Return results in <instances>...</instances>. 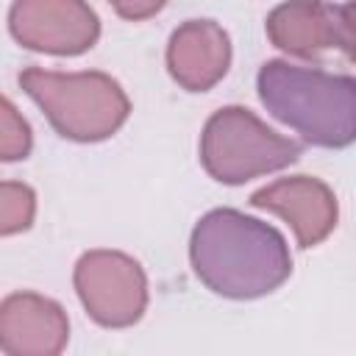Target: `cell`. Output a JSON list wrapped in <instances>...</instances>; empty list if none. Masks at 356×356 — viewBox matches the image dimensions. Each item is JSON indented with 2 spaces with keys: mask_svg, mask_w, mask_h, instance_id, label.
Instances as JSON below:
<instances>
[{
  "mask_svg": "<svg viewBox=\"0 0 356 356\" xmlns=\"http://www.w3.org/2000/svg\"><path fill=\"white\" fill-rule=\"evenodd\" d=\"M189 261L206 289L231 300L275 292L292 275L281 231L236 209H211L189 236Z\"/></svg>",
  "mask_w": 356,
  "mask_h": 356,
  "instance_id": "1",
  "label": "cell"
},
{
  "mask_svg": "<svg viewBox=\"0 0 356 356\" xmlns=\"http://www.w3.org/2000/svg\"><path fill=\"white\" fill-rule=\"evenodd\" d=\"M261 106L317 147H348L356 136V83L273 58L256 75Z\"/></svg>",
  "mask_w": 356,
  "mask_h": 356,
  "instance_id": "2",
  "label": "cell"
},
{
  "mask_svg": "<svg viewBox=\"0 0 356 356\" xmlns=\"http://www.w3.org/2000/svg\"><path fill=\"white\" fill-rule=\"evenodd\" d=\"M19 86L44 111L53 131L72 142H103L114 136L131 114L125 89L106 72L28 67L19 72Z\"/></svg>",
  "mask_w": 356,
  "mask_h": 356,
  "instance_id": "3",
  "label": "cell"
},
{
  "mask_svg": "<svg viewBox=\"0 0 356 356\" xmlns=\"http://www.w3.org/2000/svg\"><path fill=\"white\" fill-rule=\"evenodd\" d=\"M300 159V145L275 134L245 106L217 108L200 134V164L220 184H245Z\"/></svg>",
  "mask_w": 356,
  "mask_h": 356,
  "instance_id": "4",
  "label": "cell"
},
{
  "mask_svg": "<svg viewBox=\"0 0 356 356\" xmlns=\"http://www.w3.org/2000/svg\"><path fill=\"white\" fill-rule=\"evenodd\" d=\"M75 292L86 314L103 328H128L147 309V275L120 250H86L72 270Z\"/></svg>",
  "mask_w": 356,
  "mask_h": 356,
  "instance_id": "5",
  "label": "cell"
},
{
  "mask_svg": "<svg viewBox=\"0 0 356 356\" xmlns=\"http://www.w3.org/2000/svg\"><path fill=\"white\" fill-rule=\"evenodd\" d=\"M8 31L28 50L81 56L97 42L100 19L86 0H14Z\"/></svg>",
  "mask_w": 356,
  "mask_h": 356,
  "instance_id": "6",
  "label": "cell"
},
{
  "mask_svg": "<svg viewBox=\"0 0 356 356\" xmlns=\"http://www.w3.org/2000/svg\"><path fill=\"white\" fill-rule=\"evenodd\" d=\"M267 39L298 58H317L325 50H353V8L325 0H286L267 14Z\"/></svg>",
  "mask_w": 356,
  "mask_h": 356,
  "instance_id": "7",
  "label": "cell"
},
{
  "mask_svg": "<svg viewBox=\"0 0 356 356\" xmlns=\"http://www.w3.org/2000/svg\"><path fill=\"white\" fill-rule=\"evenodd\" d=\"M248 203L253 209H264L284 217L300 248L320 245L337 228V217H339L334 189L320 178H309V175H292L267 184L256 189Z\"/></svg>",
  "mask_w": 356,
  "mask_h": 356,
  "instance_id": "8",
  "label": "cell"
},
{
  "mask_svg": "<svg viewBox=\"0 0 356 356\" xmlns=\"http://www.w3.org/2000/svg\"><path fill=\"white\" fill-rule=\"evenodd\" d=\"M70 339L61 303L39 292H11L0 300V350L8 356H58Z\"/></svg>",
  "mask_w": 356,
  "mask_h": 356,
  "instance_id": "9",
  "label": "cell"
},
{
  "mask_svg": "<svg viewBox=\"0 0 356 356\" xmlns=\"http://www.w3.org/2000/svg\"><path fill=\"white\" fill-rule=\"evenodd\" d=\"M231 67V39L214 19H186L167 42V70L186 92H209Z\"/></svg>",
  "mask_w": 356,
  "mask_h": 356,
  "instance_id": "10",
  "label": "cell"
},
{
  "mask_svg": "<svg viewBox=\"0 0 356 356\" xmlns=\"http://www.w3.org/2000/svg\"><path fill=\"white\" fill-rule=\"evenodd\" d=\"M36 192L19 181H0V236L22 234L33 225Z\"/></svg>",
  "mask_w": 356,
  "mask_h": 356,
  "instance_id": "11",
  "label": "cell"
},
{
  "mask_svg": "<svg viewBox=\"0 0 356 356\" xmlns=\"http://www.w3.org/2000/svg\"><path fill=\"white\" fill-rule=\"evenodd\" d=\"M33 147V134L19 108L0 95V161H22Z\"/></svg>",
  "mask_w": 356,
  "mask_h": 356,
  "instance_id": "12",
  "label": "cell"
},
{
  "mask_svg": "<svg viewBox=\"0 0 356 356\" xmlns=\"http://www.w3.org/2000/svg\"><path fill=\"white\" fill-rule=\"evenodd\" d=\"M108 3L122 19H131V22L150 19L167 6V0H108Z\"/></svg>",
  "mask_w": 356,
  "mask_h": 356,
  "instance_id": "13",
  "label": "cell"
}]
</instances>
